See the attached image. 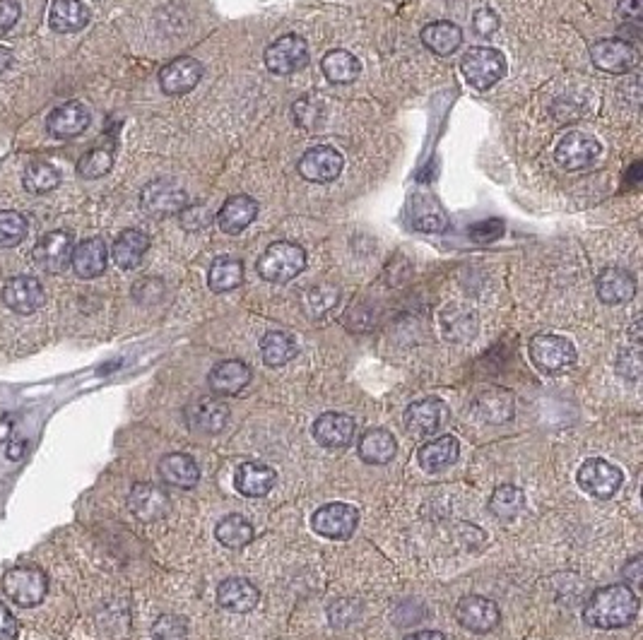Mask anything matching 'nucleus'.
Returning <instances> with one entry per match:
<instances>
[{"label": "nucleus", "instance_id": "nucleus-44", "mask_svg": "<svg viewBox=\"0 0 643 640\" xmlns=\"http://www.w3.org/2000/svg\"><path fill=\"white\" fill-rule=\"evenodd\" d=\"M179 215H181V224H184L186 231H203L210 224V212L200 205H196V207L186 205Z\"/></svg>", "mask_w": 643, "mask_h": 640}, {"label": "nucleus", "instance_id": "nucleus-22", "mask_svg": "<svg viewBox=\"0 0 643 640\" xmlns=\"http://www.w3.org/2000/svg\"><path fill=\"white\" fill-rule=\"evenodd\" d=\"M169 496L159 487L152 484H135L131 496H128V508L143 523H157L169 513Z\"/></svg>", "mask_w": 643, "mask_h": 640}, {"label": "nucleus", "instance_id": "nucleus-45", "mask_svg": "<svg viewBox=\"0 0 643 640\" xmlns=\"http://www.w3.org/2000/svg\"><path fill=\"white\" fill-rule=\"evenodd\" d=\"M473 29L480 34V37H492V34L499 29V15L489 8L477 10L473 17Z\"/></svg>", "mask_w": 643, "mask_h": 640}, {"label": "nucleus", "instance_id": "nucleus-7", "mask_svg": "<svg viewBox=\"0 0 643 640\" xmlns=\"http://www.w3.org/2000/svg\"><path fill=\"white\" fill-rule=\"evenodd\" d=\"M578 487L595 499H612L624 484V472L603 458H588L578 467Z\"/></svg>", "mask_w": 643, "mask_h": 640}, {"label": "nucleus", "instance_id": "nucleus-24", "mask_svg": "<svg viewBox=\"0 0 643 640\" xmlns=\"http://www.w3.org/2000/svg\"><path fill=\"white\" fill-rule=\"evenodd\" d=\"M251 378L253 371L246 361L227 359L220 361V364L210 371L208 383L215 395H239L241 390L251 383Z\"/></svg>", "mask_w": 643, "mask_h": 640}, {"label": "nucleus", "instance_id": "nucleus-17", "mask_svg": "<svg viewBox=\"0 0 643 640\" xmlns=\"http://www.w3.org/2000/svg\"><path fill=\"white\" fill-rule=\"evenodd\" d=\"M44 299V287H41L37 277H13V280L5 282L3 287V304L13 313H20V316H32V313H37L39 308L44 306Z\"/></svg>", "mask_w": 643, "mask_h": 640}, {"label": "nucleus", "instance_id": "nucleus-27", "mask_svg": "<svg viewBox=\"0 0 643 640\" xmlns=\"http://www.w3.org/2000/svg\"><path fill=\"white\" fill-rule=\"evenodd\" d=\"M159 477L176 489H193L200 482L198 462L186 453H169L159 460Z\"/></svg>", "mask_w": 643, "mask_h": 640}, {"label": "nucleus", "instance_id": "nucleus-49", "mask_svg": "<svg viewBox=\"0 0 643 640\" xmlns=\"http://www.w3.org/2000/svg\"><path fill=\"white\" fill-rule=\"evenodd\" d=\"M619 373L627 378H639V371H641V359H639V345L634 349H629V352H622L619 354Z\"/></svg>", "mask_w": 643, "mask_h": 640}, {"label": "nucleus", "instance_id": "nucleus-10", "mask_svg": "<svg viewBox=\"0 0 643 640\" xmlns=\"http://www.w3.org/2000/svg\"><path fill=\"white\" fill-rule=\"evenodd\" d=\"M591 61L610 75H627L641 61V53L627 39H603L591 46Z\"/></svg>", "mask_w": 643, "mask_h": 640}, {"label": "nucleus", "instance_id": "nucleus-35", "mask_svg": "<svg viewBox=\"0 0 643 640\" xmlns=\"http://www.w3.org/2000/svg\"><path fill=\"white\" fill-rule=\"evenodd\" d=\"M321 70L330 82H335V85H347V82H355L359 73H362V63H359L355 53L335 49L323 56Z\"/></svg>", "mask_w": 643, "mask_h": 640}, {"label": "nucleus", "instance_id": "nucleus-41", "mask_svg": "<svg viewBox=\"0 0 643 640\" xmlns=\"http://www.w3.org/2000/svg\"><path fill=\"white\" fill-rule=\"evenodd\" d=\"M114 167V150L111 147H92L80 157L78 174L82 179H102Z\"/></svg>", "mask_w": 643, "mask_h": 640}, {"label": "nucleus", "instance_id": "nucleus-15", "mask_svg": "<svg viewBox=\"0 0 643 640\" xmlns=\"http://www.w3.org/2000/svg\"><path fill=\"white\" fill-rule=\"evenodd\" d=\"M73 248V236L68 231H51V234L41 236L37 241L32 258L41 270L49 272V275H56V272H63L70 265Z\"/></svg>", "mask_w": 643, "mask_h": 640}, {"label": "nucleus", "instance_id": "nucleus-51", "mask_svg": "<svg viewBox=\"0 0 643 640\" xmlns=\"http://www.w3.org/2000/svg\"><path fill=\"white\" fill-rule=\"evenodd\" d=\"M639 566H641V556H636V559L629 561L627 571H624V578H629L631 583H639L641 576H639Z\"/></svg>", "mask_w": 643, "mask_h": 640}, {"label": "nucleus", "instance_id": "nucleus-23", "mask_svg": "<svg viewBox=\"0 0 643 640\" xmlns=\"http://www.w3.org/2000/svg\"><path fill=\"white\" fill-rule=\"evenodd\" d=\"M258 217V200H253L251 195L239 193L232 198L224 200V205L217 212L215 222L224 234H241L253 219Z\"/></svg>", "mask_w": 643, "mask_h": 640}, {"label": "nucleus", "instance_id": "nucleus-32", "mask_svg": "<svg viewBox=\"0 0 643 640\" xmlns=\"http://www.w3.org/2000/svg\"><path fill=\"white\" fill-rule=\"evenodd\" d=\"M475 414L487 424H504L513 417V395L504 388H487L475 397Z\"/></svg>", "mask_w": 643, "mask_h": 640}, {"label": "nucleus", "instance_id": "nucleus-11", "mask_svg": "<svg viewBox=\"0 0 643 640\" xmlns=\"http://www.w3.org/2000/svg\"><path fill=\"white\" fill-rule=\"evenodd\" d=\"M603 152V145L593 138L591 133H583V130H571L566 133L562 140H559L557 150H554V159L557 164L566 171H581L591 167L595 159Z\"/></svg>", "mask_w": 643, "mask_h": 640}, {"label": "nucleus", "instance_id": "nucleus-25", "mask_svg": "<svg viewBox=\"0 0 643 640\" xmlns=\"http://www.w3.org/2000/svg\"><path fill=\"white\" fill-rule=\"evenodd\" d=\"M258 602H261V592L246 578H227L217 588V604L222 609H227V612H253L258 607Z\"/></svg>", "mask_w": 643, "mask_h": 640}, {"label": "nucleus", "instance_id": "nucleus-9", "mask_svg": "<svg viewBox=\"0 0 643 640\" xmlns=\"http://www.w3.org/2000/svg\"><path fill=\"white\" fill-rule=\"evenodd\" d=\"M188 205V195L179 183L169 179H157L147 183L140 193V207L145 210V215L164 219L171 215H179L181 210Z\"/></svg>", "mask_w": 643, "mask_h": 640}, {"label": "nucleus", "instance_id": "nucleus-38", "mask_svg": "<svg viewBox=\"0 0 643 640\" xmlns=\"http://www.w3.org/2000/svg\"><path fill=\"white\" fill-rule=\"evenodd\" d=\"M215 537L217 542L224 544L227 549H241L253 542V525L244 518V515L232 513L220 520V525H217L215 530Z\"/></svg>", "mask_w": 643, "mask_h": 640}, {"label": "nucleus", "instance_id": "nucleus-40", "mask_svg": "<svg viewBox=\"0 0 643 640\" xmlns=\"http://www.w3.org/2000/svg\"><path fill=\"white\" fill-rule=\"evenodd\" d=\"M58 183H61L58 169L49 162H41V159L39 162L29 164V167L25 169V174H22V186H25V191L34 193V195L51 193Z\"/></svg>", "mask_w": 643, "mask_h": 640}, {"label": "nucleus", "instance_id": "nucleus-30", "mask_svg": "<svg viewBox=\"0 0 643 640\" xmlns=\"http://www.w3.org/2000/svg\"><path fill=\"white\" fill-rule=\"evenodd\" d=\"M398 441L388 429H369L364 431L357 443V455L367 465H388L395 458Z\"/></svg>", "mask_w": 643, "mask_h": 640}, {"label": "nucleus", "instance_id": "nucleus-43", "mask_svg": "<svg viewBox=\"0 0 643 640\" xmlns=\"http://www.w3.org/2000/svg\"><path fill=\"white\" fill-rule=\"evenodd\" d=\"M188 624L179 614H162L152 626V638L155 640H186Z\"/></svg>", "mask_w": 643, "mask_h": 640}, {"label": "nucleus", "instance_id": "nucleus-39", "mask_svg": "<svg viewBox=\"0 0 643 640\" xmlns=\"http://www.w3.org/2000/svg\"><path fill=\"white\" fill-rule=\"evenodd\" d=\"M525 494L523 489L511 487V484H501L494 489L492 499H489V511L497 515L499 520H513L523 513Z\"/></svg>", "mask_w": 643, "mask_h": 640}, {"label": "nucleus", "instance_id": "nucleus-2", "mask_svg": "<svg viewBox=\"0 0 643 640\" xmlns=\"http://www.w3.org/2000/svg\"><path fill=\"white\" fill-rule=\"evenodd\" d=\"M528 354L535 369L547 373V376H562V373L574 369L576 364L574 342L554 333H540L530 337Z\"/></svg>", "mask_w": 643, "mask_h": 640}, {"label": "nucleus", "instance_id": "nucleus-53", "mask_svg": "<svg viewBox=\"0 0 643 640\" xmlns=\"http://www.w3.org/2000/svg\"><path fill=\"white\" fill-rule=\"evenodd\" d=\"M10 434H13V414H5L0 419V441H8Z\"/></svg>", "mask_w": 643, "mask_h": 640}, {"label": "nucleus", "instance_id": "nucleus-19", "mask_svg": "<svg viewBox=\"0 0 643 640\" xmlns=\"http://www.w3.org/2000/svg\"><path fill=\"white\" fill-rule=\"evenodd\" d=\"M444 412H446V405L439 400V397H424V400H417L412 402V405H407L403 422L410 434L432 436L441 426V422H444Z\"/></svg>", "mask_w": 643, "mask_h": 640}, {"label": "nucleus", "instance_id": "nucleus-37", "mask_svg": "<svg viewBox=\"0 0 643 640\" xmlns=\"http://www.w3.org/2000/svg\"><path fill=\"white\" fill-rule=\"evenodd\" d=\"M244 282V263L239 258L232 256H222L212 263V268L208 272V284L212 292L224 294L237 289L239 284Z\"/></svg>", "mask_w": 643, "mask_h": 640}, {"label": "nucleus", "instance_id": "nucleus-6", "mask_svg": "<svg viewBox=\"0 0 643 640\" xmlns=\"http://www.w3.org/2000/svg\"><path fill=\"white\" fill-rule=\"evenodd\" d=\"M263 61L270 73L294 75L309 65V44L299 34H285L265 49Z\"/></svg>", "mask_w": 643, "mask_h": 640}, {"label": "nucleus", "instance_id": "nucleus-26", "mask_svg": "<svg viewBox=\"0 0 643 640\" xmlns=\"http://www.w3.org/2000/svg\"><path fill=\"white\" fill-rule=\"evenodd\" d=\"M106 263H109V248H106L99 236L80 241L73 248V258H70L75 275L82 277V280H94V277L102 275L106 270Z\"/></svg>", "mask_w": 643, "mask_h": 640}, {"label": "nucleus", "instance_id": "nucleus-55", "mask_svg": "<svg viewBox=\"0 0 643 640\" xmlns=\"http://www.w3.org/2000/svg\"><path fill=\"white\" fill-rule=\"evenodd\" d=\"M25 446H27V441L13 443V446H10V450H8V458H10V460H17V458H20V455L25 453Z\"/></svg>", "mask_w": 643, "mask_h": 640}, {"label": "nucleus", "instance_id": "nucleus-31", "mask_svg": "<svg viewBox=\"0 0 643 640\" xmlns=\"http://www.w3.org/2000/svg\"><path fill=\"white\" fill-rule=\"evenodd\" d=\"M147 248H150V236L140 229H126L111 246V258L121 270H135L143 263Z\"/></svg>", "mask_w": 643, "mask_h": 640}, {"label": "nucleus", "instance_id": "nucleus-3", "mask_svg": "<svg viewBox=\"0 0 643 640\" xmlns=\"http://www.w3.org/2000/svg\"><path fill=\"white\" fill-rule=\"evenodd\" d=\"M306 268V251L292 241H275L273 246L265 248V253L258 258L256 270L265 282L287 284L294 277L302 275Z\"/></svg>", "mask_w": 643, "mask_h": 640}, {"label": "nucleus", "instance_id": "nucleus-16", "mask_svg": "<svg viewBox=\"0 0 643 640\" xmlns=\"http://www.w3.org/2000/svg\"><path fill=\"white\" fill-rule=\"evenodd\" d=\"M355 419L350 414L342 412H326L316 419L314 426H311V434H314L316 443L326 450H342L352 443L355 438Z\"/></svg>", "mask_w": 643, "mask_h": 640}, {"label": "nucleus", "instance_id": "nucleus-48", "mask_svg": "<svg viewBox=\"0 0 643 640\" xmlns=\"http://www.w3.org/2000/svg\"><path fill=\"white\" fill-rule=\"evenodd\" d=\"M17 636H20V621L0 602V640H17Z\"/></svg>", "mask_w": 643, "mask_h": 640}, {"label": "nucleus", "instance_id": "nucleus-34", "mask_svg": "<svg viewBox=\"0 0 643 640\" xmlns=\"http://www.w3.org/2000/svg\"><path fill=\"white\" fill-rule=\"evenodd\" d=\"M422 44L436 56H451L463 44V29L451 20H436L422 29Z\"/></svg>", "mask_w": 643, "mask_h": 640}, {"label": "nucleus", "instance_id": "nucleus-1", "mask_svg": "<svg viewBox=\"0 0 643 640\" xmlns=\"http://www.w3.org/2000/svg\"><path fill=\"white\" fill-rule=\"evenodd\" d=\"M639 614V597L629 585H607L588 600L583 609V621L600 631L624 628Z\"/></svg>", "mask_w": 643, "mask_h": 640}, {"label": "nucleus", "instance_id": "nucleus-28", "mask_svg": "<svg viewBox=\"0 0 643 640\" xmlns=\"http://www.w3.org/2000/svg\"><path fill=\"white\" fill-rule=\"evenodd\" d=\"M460 458V443L456 436L444 434L434 441L424 443V446L417 450V462L424 472H441L446 467L456 465Z\"/></svg>", "mask_w": 643, "mask_h": 640}, {"label": "nucleus", "instance_id": "nucleus-47", "mask_svg": "<svg viewBox=\"0 0 643 640\" xmlns=\"http://www.w3.org/2000/svg\"><path fill=\"white\" fill-rule=\"evenodd\" d=\"M22 10L17 0H0V34L10 32L20 20Z\"/></svg>", "mask_w": 643, "mask_h": 640}, {"label": "nucleus", "instance_id": "nucleus-21", "mask_svg": "<svg viewBox=\"0 0 643 640\" xmlns=\"http://www.w3.org/2000/svg\"><path fill=\"white\" fill-rule=\"evenodd\" d=\"M595 292L607 306L627 304L636 296V277L624 268H605L595 282Z\"/></svg>", "mask_w": 643, "mask_h": 640}, {"label": "nucleus", "instance_id": "nucleus-29", "mask_svg": "<svg viewBox=\"0 0 643 640\" xmlns=\"http://www.w3.org/2000/svg\"><path fill=\"white\" fill-rule=\"evenodd\" d=\"M277 482V474L273 467L263 465V462H244L239 465L237 477H234V484H237L239 494L249 496V499H261V496H268L273 491Z\"/></svg>", "mask_w": 643, "mask_h": 640}, {"label": "nucleus", "instance_id": "nucleus-42", "mask_svg": "<svg viewBox=\"0 0 643 640\" xmlns=\"http://www.w3.org/2000/svg\"><path fill=\"white\" fill-rule=\"evenodd\" d=\"M29 231L27 217L20 212L5 210L0 212V248H13L25 241Z\"/></svg>", "mask_w": 643, "mask_h": 640}, {"label": "nucleus", "instance_id": "nucleus-46", "mask_svg": "<svg viewBox=\"0 0 643 640\" xmlns=\"http://www.w3.org/2000/svg\"><path fill=\"white\" fill-rule=\"evenodd\" d=\"M306 299L314 301V308H316V316H321V313H326L330 306L338 301V289L333 287H318V289H311L309 294H306Z\"/></svg>", "mask_w": 643, "mask_h": 640}, {"label": "nucleus", "instance_id": "nucleus-12", "mask_svg": "<svg viewBox=\"0 0 643 640\" xmlns=\"http://www.w3.org/2000/svg\"><path fill=\"white\" fill-rule=\"evenodd\" d=\"M342 167H345V159L335 147L316 145L302 154L297 171L302 179L311 183H333L342 174Z\"/></svg>", "mask_w": 643, "mask_h": 640}, {"label": "nucleus", "instance_id": "nucleus-36", "mask_svg": "<svg viewBox=\"0 0 643 640\" xmlns=\"http://www.w3.org/2000/svg\"><path fill=\"white\" fill-rule=\"evenodd\" d=\"M299 347L297 340L292 335L285 333V330H273V333H265L261 340V357L268 366L273 369H280L297 357Z\"/></svg>", "mask_w": 643, "mask_h": 640}, {"label": "nucleus", "instance_id": "nucleus-52", "mask_svg": "<svg viewBox=\"0 0 643 640\" xmlns=\"http://www.w3.org/2000/svg\"><path fill=\"white\" fill-rule=\"evenodd\" d=\"M405 640H446V638L441 631H417V633H410Z\"/></svg>", "mask_w": 643, "mask_h": 640}, {"label": "nucleus", "instance_id": "nucleus-14", "mask_svg": "<svg viewBox=\"0 0 643 640\" xmlns=\"http://www.w3.org/2000/svg\"><path fill=\"white\" fill-rule=\"evenodd\" d=\"M456 621L470 633H489L499 626L501 612L487 597L468 595L456 604Z\"/></svg>", "mask_w": 643, "mask_h": 640}, {"label": "nucleus", "instance_id": "nucleus-13", "mask_svg": "<svg viewBox=\"0 0 643 640\" xmlns=\"http://www.w3.org/2000/svg\"><path fill=\"white\" fill-rule=\"evenodd\" d=\"M203 65H200L198 58L193 56H181L174 58V61L164 65L159 70V87H162L164 94L169 97H184L191 90H196V85L203 77Z\"/></svg>", "mask_w": 643, "mask_h": 640}, {"label": "nucleus", "instance_id": "nucleus-50", "mask_svg": "<svg viewBox=\"0 0 643 640\" xmlns=\"http://www.w3.org/2000/svg\"><path fill=\"white\" fill-rule=\"evenodd\" d=\"M617 15L622 17L627 25H639L643 17V0H619Z\"/></svg>", "mask_w": 643, "mask_h": 640}, {"label": "nucleus", "instance_id": "nucleus-20", "mask_svg": "<svg viewBox=\"0 0 643 640\" xmlns=\"http://www.w3.org/2000/svg\"><path fill=\"white\" fill-rule=\"evenodd\" d=\"M229 419L227 402L217 397H200L193 405L186 407V422L191 429L203 431V434H220Z\"/></svg>", "mask_w": 643, "mask_h": 640}, {"label": "nucleus", "instance_id": "nucleus-5", "mask_svg": "<svg viewBox=\"0 0 643 640\" xmlns=\"http://www.w3.org/2000/svg\"><path fill=\"white\" fill-rule=\"evenodd\" d=\"M3 592L17 607H37L49 592V578L37 566H15L3 576Z\"/></svg>", "mask_w": 643, "mask_h": 640}, {"label": "nucleus", "instance_id": "nucleus-18", "mask_svg": "<svg viewBox=\"0 0 643 640\" xmlns=\"http://www.w3.org/2000/svg\"><path fill=\"white\" fill-rule=\"evenodd\" d=\"M90 121V109L85 104L66 102L51 111L49 118H46V128H49L53 138L73 140L90 128Z\"/></svg>", "mask_w": 643, "mask_h": 640}, {"label": "nucleus", "instance_id": "nucleus-4", "mask_svg": "<svg viewBox=\"0 0 643 640\" xmlns=\"http://www.w3.org/2000/svg\"><path fill=\"white\" fill-rule=\"evenodd\" d=\"M460 70H463L470 87L485 92L506 75L509 65H506V58L501 51L489 49V46H473V49H468V53H465L463 61H460Z\"/></svg>", "mask_w": 643, "mask_h": 640}, {"label": "nucleus", "instance_id": "nucleus-8", "mask_svg": "<svg viewBox=\"0 0 643 640\" xmlns=\"http://www.w3.org/2000/svg\"><path fill=\"white\" fill-rule=\"evenodd\" d=\"M359 525V511L350 503H326L318 511L311 515V527H314L316 535L338 539V542H345L355 535Z\"/></svg>", "mask_w": 643, "mask_h": 640}, {"label": "nucleus", "instance_id": "nucleus-54", "mask_svg": "<svg viewBox=\"0 0 643 640\" xmlns=\"http://www.w3.org/2000/svg\"><path fill=\"white\" fill-rule=\"evenodd\" d=\"M10 63H13V53H10V49H5V46H0V75L10 68Z\"/></svg>", "mask_w": 643, "mask_h": 640}, {"label": "nucleus", "instance_id": "nucleus-33", "mask_svg": "<svg viewBox=\"0 0 643 640\" xmlns=\"http://www.w3.org/2000/svg\"><path fill=\"white\" fill-rule=\"evenodd\" d=\"M90 10L80 0H53L49 10V25L56 34H73L87 27Z\"/></svg>", "mask_w": 643, "mask_h": 640}]
</instances>
